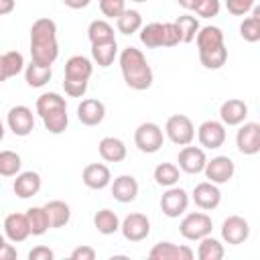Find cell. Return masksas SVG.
<instances>
[{
    "mask_svg": "<svg viewBox=\"0 0 260 260\" xmlns=\"http://www.w3.org/2000/svg\"><path fill=\"white\" fill-rule=\"evenodd\" d=\"M59 57L57 24L51 18H37L30 26V59L37 65L51 67Z\"/></svg>",
    "mask_w": 260,
    "mask_h": 260,
    "instance_id": "1",
    "label": "cell"
},
{
    "mask_svg": "<svg viewBox=\"0 0 260 260\" xmlns=\"http://www.w3.org/2000/svg\"><path fill=\"white\" fill-rule=\"evenodd\" d=\"M120 69H122V77L130 89L144 91L152 85V69L140 49H136V47L122 49Z\"/></svg>",
    "mask_w": 260,
    "mask_h": 260,
    "instance_id": "2",
    "label": "cell"
},
{
    "mask_svg": "<svg viewBox=\"0 0 260 260\" xmlns=\"http://www.w3.org/2000/svg\"><path fill=\"white\" fill-rule=\"evenodd\" d=\"M213 230V221L207 213L203 211H193V213H187L181 223H179V234L185 238V240H191V242H197L205 236H209Z\"/></svg>",
    "mask_w": 260,
    "mask_h": 260,
    "instance_id": "3",
    "label": "cell"
},
{
    "mask_svg": "<svg viewBox=\"0 0 260 260\" xmlns=\"http://www.w3.org/2000/svg\"><path fill=\"white\" fill-rule=\"evenodd\" d=\"M165 134H167V138H169L173 144H177V146H187V144H191L193 138H195V126H193V122H191L189 116H185V114H175V116H171V118L167 120V124H165Z\"/></svg>",
    "mask_w": 260,
    "mask_h": 260,
    "instance_id": "4",
    "label": "cell"
},
{
    "mask_svg": "<svg viewBox=\"0 0 260 260\" xmlns=\"http://www.w3.org/2000/svg\"><path fill=\"white\" fill-rule=\"evenodd\" d=\"M162 142H165L162 128L158 124H154V122H142L134 130V144H136V148L140 152H146V154L158 152Z\"/></svg>",
    "mask_w": 260,
    "mask_h": 260,
    "instance_id": "5",
    "label": "cell"
},
{
    "mask_svg": "<svg viewBox=\"0 0 260 260\" xmlns=\"http://www.w3.org/2000/svg\"><path fill=\"white\" fill-rule=\"evenodd\" d=\"M120 232L128 242H142L150 234V221L144 213L134 211V213H128L120 221Z\"/></svg>",
    "mask_w": 260,
    "mask_h": 260,
    "instance_id": "6",
    "label": "cell"
},
{
    "mask_svg": "<svg viewBox=\"0 0 260 260\" xmlns=\"http://www.w3.org/2000/svg\"><path fill=\"white\" fill-rule=\"evenodd\" d=\"M6 124L14 136H28L35 130V114L28 106H12L8 110Z\"/></svg>",
    "mask_w": 260,
    "mask_h": 260,
    "instance_id": "7",
    "label": "cell"
},
{
    "mask_svg": "<svg viewBox=\"0 0 260 260\" xmlns=\"http://www.w3.org/2000/svg\"><path fill=\"white\" fill-rule=\"evenodd\" d=\"M189 207V195L181 187H167V191L160 197V209L167 217H179Z\"/></svg>",
    "mask_w": 260,
    "mask_h": 260,
    "instance_id": "8",
    "label": "cell"
},
{
    "mask_svg": "<svg viewBox=\"0 0 260 260\" xmlns=\"http://www.w3.org/2000/svg\"><path fill=\"white\" fill-rule=\"evenodd\" d=\"M221 238L230 246H240L250 238V223L240 215H230L221 223Z\"/></svg>",
    "mask_w": 260,
    "mask_h": 260,
    "instance_id": "9",
    "label": "cell"
},
{
    "mask_svg": "<svg viewBox=\"0 0 260 260\" xmlns=\"http://www.w3.org/2000/svg\"><path fill=\"white\" fill-rule=\"evenodd\" d=\"M236 146L246 156L258 154L260 152V124L258 122H244V126L236 134Z\"/></svg>",
    "mask_w": 260,
    "mask_h": 260,
    "instance_id": "10",
    "label": "cell"
},
{
    "mask_svg": "<svg viewBox=\"0 0 260 260\" xmlns=\"http://www.w3.org/2000/svg\"><path fill=\"white\" fill-rule=\"evenodd\" d=\"M177 162H179V171L187 173V175H199L203 173L205 169V162H207V156H205V150L199 148V146H183L179 156H177Z\"/></svg>",
    "mask_w": 260,
    "mask_h": 260,
    "instance_id": "11",
    "label": "cell"
},
{
    "mask_svg": "<svg viewBox=\"0 0 260 260\" xmlns=\"http://www.w3.org/2000/svg\"><path fill=\"white\" fill-rule=\"evenodd\" d=\"M203 173H205V177H207L211 183L223 185V183H228V181L234 177L236 165H234V160H232L230 156H221V154H219V156H213L211 160L205 162Z\"/></svg>",
    "mask_w": 260,
    "mask_h": 260,
    "instance_id": "12",
    "label": "cell"
},
{
    "mask_svg": "<svg viewBox=\"0 0 260 260\" xmlns=\"http://www.w3.org/2000/svg\"><path fill=\"white\" fill-rule=\"evenodd\" d=\"M197 138L203 148L215 150V148L223 146V142H225V126L217 120H205L197 128Z\"/></svg>",
    "mask_w": 260,
    "mask_h": 260,
    "instance_id": "13",
    "label": "cell"
},
{
    "mask_svg": "<svg viewBox=\"0 0 260 260\" xmlns=\"http://www.w3.org/2000/svg\"><path fill=\"white\" fill-rule=\"evenodd\" d=\"M193 201H195V205H197L199 209L211 211V209H215V207L219 205V201H221V191L217 189L215 183L203 181V183L195 185V189H193Z\"/></svg>",
    "mask_w": 260,
    "mask_h": 260,
    "instance_id": "14",
    "label": "cell"
},
{
    "mask_svg": "<svg viewBox=\"0 0 260 260\" xmlns=\"http://www.w3.org/2000/svg\"><path fill=\"white\" fill-rule=\"evenodd\" d=\"M193 256L189 246H177L173 242H158L148 252V258L152 260H191Z\"/></svg>",
    "mask_w": 260,
    "mask_h": 260,
    "instance_id": "15",
    "label": "cell"
},
{
    "mask_svg": "<svg viewBox=\"0 0 260 260\" xmlns=\"http://www.w3.org/2000/svg\"><path fill=\"white\" fill-rule=\"evenodd\" d=\"M104 118H106V106L95 98L81 100V104L77 106V120L83 126H98Z\"/></svg>",
    "mask_w": 260,
    "mask_h": 260,
    "instance_id": "16",
    "label": "cell"
},
{
    "mask_svg": "<svg viewBox=\"0 0 260 260\" xmlns=\"http://www.w3.org/2000/svg\"><path fill=\"white\" fill-rule=\"evenodd\" d=\"M219 118L223 126H240L248 118V106L244 100L232 98L219 106Z\"/></svg>",
    "mask_w": 260,
    "mask_h": 260,
    "instance_id": "17",
    "label": "cell"
},
{
    "mask_svg": "<svg viewBox=\"0 0 260 260\" xmlns=\"http://www.w3.org/2000/svg\"><path fill=\"white\" fill-rule=\"evenodd\" d=\"M81 179H83V185H85V187L100 191V189H106V187L110 185L112 173H110V169H108L106 165H102V162H91V165H87V167L83 169Z\"/></svg>",
    "mask_w": 260,
    "mask_h": 260,
    "instance_id": "18",
    "label": "cell"
},
{
    "mask_svg": "<svg viewBox=\"0 0 260 260\" xmlns=\"http://www.w3.org/2000/svg\"><path fill=\"white\" fill-rule=\"evenodd\" d=\"M41 185H43V181H41V175L37 171H24V173L16 175L12 189H14L16 197L28 199V197H32V195H37L41 191Z\"/></svg>",
    "mask_w": 260,
    "mask_h": 260,
    "instance_id": "19",
    "label": "cell"
},
{
    "mask_svg": "<svg viewBox=\"0 0 260 260\" xmlns=\"http://www.w3.org/2000/svg\"><path fill=\"white\" fill-rule=\"evenodd\" d=\"M93 73V65L87 57L83 55H73L65 61V77L69 81H89Z\"/></svg>",
    "mask_w": 260,
    "mask_h": 260,
    "instance_id": "20",
    "label": "cell"
},
{
    "mask_svg": "<svg viewBox=\"0 0 260 260\" xmlns=\"http://www.w3.org/2000/svg\"><path fill=\"white\" fill-rule=\"evenodd\" d=\"M4 234L10 242H24L28 236H30V228H28V221H26V215L24 213H10L6 215L4 219Z\"/></svg>",
    "mask_w": 260,
    "mask_h": 260,
    "instance_id": "21",
    "label": "cell"
},
{
    "mask_svg": "<svg viewBox=\"0 0 260 260\" xmlns=\"http://www.w3.org/2000/svg\"><path fill=\"white\" fill-rule=\"evenodd\" d=\"M112 195L120 203H130L138 195V181L132 175H120L112 183Z\"/></svg>",
    "mask_w": 260,
    "mask_h": 260,
    "instance_id": "22",
    "label": "cell"
},
{
    "mask_svg": "<svg viewBox=\"0 0 260 260\" xmlns=\"http://www.w3.org/2000/svg\"><path fill=\"white\" fill-rule=\"evenodd\" d=\"M98 150H100V156L106 160V162H122L126 158V144L116 138V136H106L100 140L98 144Z\"/></svg>",
    "mask_w": 260,
    "mask_h": 260,
    "instance_id": "23",
    "label": "cell"
},
{
    "mask_svg": "<svg viewBox=\"0 0 260 260\" xmlns=\"http://www.w3.org/2000/svg\"><path fill=\"white\" fill-rule=\"evenodd\" d=\"M43 207H45L47 217H49V228H65L69 223V219H71V207L65 201L53 199V201L45 203Z\"/></svg>",
    "mask_w": 260,
    "mask_h": 260,
    "instance_id": "24",
    "label": "cell"
},
{
    "mask_svg": "<svg viewBox=\"0 0 260 260\" xmlns=\"http://www.w3.org/2000/svg\"><path fill=\"white\" fill-rule=\"evenodd\" d=\"M195 43H197V49L199 53L203 51H211L219 45H223V32L219 26H199L197 35H195Z\"/></svg>",
    "mask_w": 260,
    "mask_h": 260,
    "instance_id": "25",
    "label": "cell"
},
{
    "mask_svg": "<svg viewBox=\"0 0 260 260\" xmlns=\"http://www.w3.org/2000/svg\"><path fill=\"white\" fill-rule=\"evenodd\" d=\"M93 225H95V230L100 234L112 236V234H116L120 230V217L116 215V211H112V209L106 207V209H100L93 215Z\"/></svg>",
    "mask_w": 260,
    "mask_h": 260,
    "instance_id": "26",
    "label": "cell"
},
{
    "mask_svg": "<svg viewBox=\"0 0 260 260\" xmlns=\"http://www.w3.org/2000/svg\"><path fill=\"white\" fill-rule=\"evenodd\" d=\"M240 35L248 43H258L260 41V6H252V16L242 20Z\"/></svg>",
    "mask_w": 260,
    "mask_h": 260,
    "instance_id": "27",
    "label": "cell"
},
{
    "mask_svg": "<svg viewBox=\"0 0 260 260\" xmlns=\"http://www.w3.org/2000/svg\"><path fill=\"white\" fill-rule=\"evenodd\" d=\"M116 55H118V43H116V41L91 45V59H93L100 67H110V65L114 63Z\"/></svg>",
    "mask_w": 260,
    "mask_h": 260,
    "instance_id": "28",
    "label": "cell"
},
{
    "mask_svg": "<svg viewBox=\"0 0 260 260\" xmlns=\"http://www.w3.org/2000/svg\"><path fill=\"white\" fill-rule=\"evenodd\" d=\"M53 77V69L51 67H43V65H37V63H28L24 67V79L30 87H43L51 81Z\"/></svg>",
    "mask_w": 260,
    "mask_h": 260,
    "instance_id": "29",
    "label": "cell"
},
{
    "mask_svg": "<svg viewBox=\"0 0 260 260\" xmlns=\"http://www.w3.org/2000/svg\"><path fill=\"white\" fill-rule=\"evenodd\" d=\"M223 254H225V250H223L221 242L211 238V234L199 240V248H197V258L199 260H221Z\"/></svg>",
    "mask_w": 260,
    "mask_h": 260,
    "instance_id": "30",
    "label": "cell"
},
{
    "mask_svg": "<svg viewBox=\"0 0 260 260\" xmlns=\"http://www.w3.org/2000/svg\"><path fill=\"white\" fill-rule=\"evenodd\" d=\"M116 26H118V32H122V35H134L142 26V14L138 10L124 8L120 12V16H116Z\"/></svg>",
    "mask_w": 260,
    "mask_h": 260,
    "instance_id": "31",
    "label": "cell"
},
{
    "mask_svg": "<svg viewBox=\"0 0 260 260\" xmlns=\"http://www.w3.org/2000/svg\"><path fill=\"white\" fill-rule=\"evenodd\" d=\"M87 39H89L91 45L116 41V37H114V28H112V24L106 22V20H91L89 26H87Z\"/></svg>",
    "mask_w": 260,
    "mask_h": 260,
    "instance_id": "32",
    "label": "cell"
},
{
    "mask_svg": "<svg viewBox=\"0 0 260 260\" xmlns=\"http://www.w3.org/2000/svg\"><path fill=\"white\" fill-rule=\"evenodd\" d=\"M57 110H67V102L59 93L49 91V93H43V95L37 98V114L41 118L51 114V112H57Z\"/></svg>",
    "mask_w": 260,
    "mask_h": 260,
    "instance_id": "33",
    "label": "cell"
},
{
    "mask_svg": "<svg viewBox=\"0 0 260 260\" xmlns=\"http://www.w3.org/2000/svg\"><path fill=\"white\" fill-rule=\"evenodd\" d=\"M24 215H26V221L30 228V236H43L49 230V217H47L45 207H30V209H26Z\"/></svg>",
    "mask_w": 260,
    "mask_h": 260,
    "instance_id": "34",
    "label": "cell"
},
{
    "mask_svg": "<svg viewBox=\"0 0 260 260\" xmlns=\"http://www.w3.org/2000/svg\"><path fill=\"white\" fill-rule=\"evenodd\" d=\"M179 177H181L179 167L173 165V162H160L154 169V181L160 187H173V185H177L179 183Z\"/></svg>",
    "mask_w": 260,
    "mask_h": 260,
    "instance_id": "35",
    "label": "cell"
},
{
    "mask_svg": "<svg viewBox=\"0 0 260 260\" xmlns=\"http://www.w3.org/2000/svg\"><path fill=\"white\" fill-rule=\"evenodd\" d=\"M140 43L148 49L162 47V22H148L146 26H140Z\"/></svg>",
    "mask_w": 260,
    "mask_h": 260,
    "instance_id": "36",
    "label": "cell"
},
{
    "mask_svg": "<svg viewBox=\"0 0 260 260\" xmlns=\"http://www.w3.org/2000/svg\"><path fill=\"white\" fill-rule=\"evenodd\" d=\"M199 61H201V65L205 69H219V67H223L225 61H228V49H225V45H219V47H215L211 51L199 53Z\"/></svg>",
    "mask_w": 260,
    "mask_h": 260,
    "instance_id": "37",
    "label": "cell"
},
{
    "mask_svg": "<svg viewBox=\"0 0 260 260\" xmlns=\"http://www.w3.org/2000/svg\"><path fill=\"white\" fill-rule=\"evenodd\" d=\"M175 26L179 28L181 43H191V41H195V35L199 30V20L195 16H191V14H181L175 20Z\"/></svg>",
    "mask_w": 260,
    "mask_h": 260,
    "instance_id": "38",
    "label": "cell"
},
{
    "mask_svg": "<svg viewBox=\"0 0 260 260\" xmlns=\"http://www.w3.org/2000/svg\"><path fill=\"white\" fill-rule=\"evenodd\" d=\"M22 160L20 154L14 150H0V175L2 177H16L20 173Z\"/></svg>",
    "mask_w": 260,
    "mask_h": 260,
    "instance_id": "39",
    "label": "cell"
},
{
    "mask_svg": "<svg viewBox=\"0 0 260 260\" xmlns=\"http://www.w3.org/2000/svg\"><path fill=\"white\" fill-rule=\"evenodd\" d=\"M43 124H45V128H47L51 134H61V132H65V128H67V124H69L67 110H57V112H51V114L43 116Z\"/></svg>",
    "mask_w": 260,
    "mask_h": 260,
    "instance_id": "40",
    "label": "cell"
},
{
    "mask_svg": "<svg viewBox=\"0 0 260 260\" xmlns=\"http://www.w3.org/2000/svg\"><path fill=\"white\" fill-rule=\"evenodd\" d=\"M2 59H4V69L8 77H16L24 69V57L18 51H8L2 55Z\"/></svg>",
    "mask_w": 260,
    "mask_h": 260,
    "instance_id": "41",
    "label": "cell"
},
{
    "mask_svg": "<svg viewBox=\"0 0 260 260\" xmlns=\"http://www.w3.org/2000/svg\"><path fill=\"white\" fill-rule=\"evenodd\" d=\"M179 43H181V35L175 22H162V47H175Z\"/></svg>",
    "mask_w": 260,
    "mask_h": 260,
    "instance_id": "42",
    "label": "cell"
},
{
    "mask_svg": "<svg viewBox=\"0 0 260 260\" xmlns=\"http://www.w3.org/2000/svg\"><path fill=\"white\" fill-rule=\"evenodd\" d=\"M219 8H221V2L219 0H201L199 6L195 8V12L201 18H213V16L219 14Z\"/></svg>",
    "mask_w": 260,
    "mask_h": 260,
    "instance_id": "43",
    "label": "cell"
},
{
    "mask_svg": "<svg viewBox=\"0 0 260 260\" xmlns=\"http://www.w3.org/2000/svg\"><path fill=\"white\" fill-rule=\"evenodd\" d=\"M254 2H256V0H225V8H228V12L234 14V16H244L246 12L252 10Z\"/></svg>",
    "mask_w": 260,
    "mask_h": 260,
    "instance_id": "44",
    "label": "cell"
},
{
    "mask_svg": "<svg viewBox=\"0 0 260 260\" xmlns=\"http://www.w3.org/2000/svg\"><path fill=\"white\" fill-rule=\"evenodd\" d=\"M98 2H100L102 14L108 18H116L124 10V0H98Z\"/></svg>",
    "mask_w": 260,
    "mask_h": 260,
    "instance_id": "45",
    "label": "cell"
},
{
    "mask_svg": "<svg viewBox=\"0 0 260 260\" xmlns=\"http://www.w3.org/2000/svg\"><path fill=\"white\" fill-rule=\"evenodd\" d=\"M63 89L69 98H81L87 91V81H69L63 79Z\"/></svg>",
    "mask_w": 260,
    "mask_h": 260,
    "instance_id": "46",
    "label": "cell"
},
{
    "mask_svg": "<svg viewBox=\"0 0 260 260\" xmlns=\"http://www.w3.org/2000/svg\"><path fill=\"white\" fill-rule=\"evenodd\" d=\"M55 252L49 246H37L28 252V260H53Z\"/></svg>",
    "mask_w": 260,
    "mask_h": 260,
    "instance_id": "47",
    "label": "cell"
},
{
    "mask_svg": "<svg viewBox=\"0 0 260 260\" xmlns=\"http://www.w3.org/2000/svg\"><path fill=\"white\" fill-rule=\"evenodd\" d=\"M95 258V250L91 246H77L71 252V260H93Z\"/></svg>",
    "mask_w": 260,
    "mask_h": 260,
    "instance_id": "48",
    "label": "cell"
},
{
    "mask_svg": "<svg viewBox=\"0 0 260 260\" xmlns=\"http://www.w3.org/2000/svg\"><path fill=\"white\" fill-rule=\"evenodd\" d=\"M16 258V248L12 244H4L0 248V260H14Z\"/></svg>",
    "mask_w": 260,
    "mask_h": 260,
    "instance_id": "49",
    "label": "cell"
},
{
    "mask_svg": "<svg viewBox=\"0 0 260 260\" xmlns=\"http://www.w3.org/2000/svg\"><path fill=\"white\" fill-rule=\"evenodd\" d=\"M89 2H91V0H63V4H65L67 8H73V10H81V8L89 6Z\"/></svg>",
    "mask_w": 260,
    "mask_h": 260,
    "instance_id": "50",
    "label": "cell"
},
{
    "mask_svg": "<svg viewBox=\"0 0 260 260\" xmlns=\"http://www.w3.org/2000/svg\"><path fill=\"white\" fill-rule=\"evenodd\" d=\"M14 6H16V2H14V0H0V16L10 14V12L14 10Z\"/></svg>",
    "mask_w": 260,
    "mask_h": 260,
    "instance_id": "51",
    "label": "cell"
},
{
    "mask_svg": "<svg viewBox=\"0 0 260 260\" xmlns=\"http://www.w3.org/2000/svg\"><path fill=\"white\" fill-rule=\"evenodd\" d=\"M177 2H179V6H183L185 10H195L201 0H177Z\"/></svg>",
    "mask_w": 260,
    "mask_h": 260,
    "instance_id": "52",
    "label": "cell"
},
{
    "mask_svg": "<svg viewBox=\"0 0 260 260\" xmlns=\"http://www.w3.org/2000/svg\"><path fill=\"white\" fill-rule=\"evenodd\" d=\"M6 79H8V75H6V69H4V59H2V55H0V83L6 81Z\"/></svg>",
    "mask_w": 260,
    "mask_h": 260,
    "instance_id": "53",
    "label": "cell"
},
{
    "mask_svg": "<svg viewBox=\"0 0 260 260\" xmlns=\"http://www.w3.org/2000/svg\"><path fill=\"white\" fill-rule=\"evenodd\" d=\"M2 138H4V124H2V120H0V142H2Z\"/></svg>",
    "mask_w": 260,
    "mask_h": 260,
    "instance_id": "54",
    "label": "cell"
},
{
    "mask_svg": "<svg viewBox=\"0 0 260 260\" xmlns=\"http://www.w3.org/2000/svg\"><path fill=\"white\" fill-rule=\"evenodd\" d=\"M4 244H6V240H4V236H0V248H2Z\"/></svg>",
    "mask_w": 260,
    "mask_h": 260,
    "instance_id": "55",
    "label": "cell"
},
{
    "mask_svg": "<svg viewBox=\"0 0 260 260\" xmlns=\"http://www.w3.org/2000/svg\"><path fill=\"white\" fill-rule=\"evenodd\" d=\"M134 2H146V0H134Z\"/></svg>",
    "mask_w": 260,
    "mask_h": 260,
    "instance_id": "56",
    "label": "cell"
}]
</instances>
